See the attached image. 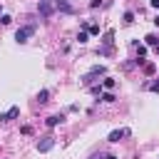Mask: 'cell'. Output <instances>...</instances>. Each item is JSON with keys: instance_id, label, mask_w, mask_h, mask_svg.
<instances>
[{"instance_id": "1", "label": "cell", "mask_w": 159, "mask_h": 159, "mask_svg": "<svg viewBox=\"0 0 159 159\" xmlns=\"http://www.w3.org/2000/svg\"><path fill=\"white\" fill-rule=\"evenodd\" d=\"M35 30H37L35 25H25V27H20V30L15 32V40H17L20 45H22V42H27V40H30V37L35 35Z\"/></svg>"}, {"instance_id": "2", "label": "cell", "mask_w": 159, "mask_h": 159, "mask_svg": "<svg viewBox=\"0 0 159 159\" xmlns=\"http://www.w3.org/2000/svg\"><path fill=\"white\" fill-rule=\"evenodd\" d=\"M37 12H40V17H50V15H55V12H57V10H55V0H40Z\"/></svg>"}, {"instance_id": "3", "label": "cell", "mask_w": 159, "mask_h": 159, "mask_svg": "<svg viewBox=\"0 0 159 159\" xmlns=\"http://www.w3.org/2000/svg\"><path fill=\"white\" fill-rule=\"evenodd\" d=\"M104 72H107V70H104V65H94V67L84 75V84H92V82H94V77H102Z\"/></svg>"}, {"instance_id": "4", "label": "cell", "mask_w": 159, "mask_h": 159, "mask_svg": "<svg viewBox=\"0 0 159 159\" xmlns=\"http://www.w3.org/2000/svg\"><path fill=\"white\" fill-rule=\"evenodd\" d=\"M52 147H55V137H42L37 142V152H50Z\"/></svg>"}, {"instance_id": "5", "label": "cell", "mask_w": 159, "mask_h": 159, "mask_svg": "<svg viewBox=\"0 0 159 159\" xmlns=\"http://www.w3.org/2000/svg\"><path fill=\"white\" fill-rule=\"evenodd\" d=\"M20 117V107H10L5 114H0V122H12V119H17Z\"/></svg>"}, {"instance_id": "6", "label": "cell", "mask_w": 159, "mask_h": 159, "mask_svg": "<svg viewBox=\"0 0 159 159\" xmlns=\"http://www.w3.org/2000/svg\"><path fill=\"white\" fill-rule=\"evenodd\" d=\"M124 137H129V129H112L107 139H109V142L114 144V142H119V139H124Z\"/></svg>"}, {"instance_id": "7", "label": "cell", "mask_w": 159, "mask_h": 159, "mask_svg": "<svg viewBox=\"0 0 159 159\" xmlns=\"http://www.w3.org/2000/svg\"><path fill=\"white\" fill-rule=\"evenodd\" d=\"M65 122V114H52V117H47L45 119V124L47 127H57V124H62Z\"/></svg>"}, {"instance_id": "8", "label": "cell", "mask_w": 159, "mask_h": 159, "mask_svg": "<svg viewBox=\"0 0 159 159\" xmlns=\"http://www.w3.org/2000/svg\"><path fill=\"white\" fill-rule=\"evenodd\" d=\"M55 10H60V12H72V5H70L67 0H55Z\"/></svg>"}, {"instance_id": "9", "label": "cell", "mask_w": 159, "mask_h": 159, "mask_svg": "<svg viewBox=\"0 0 159 159\" xmlns=\"http://www.w3.org/2000/svg\"><path fill=\"white\" fill-rule=\"evenodd\" d=\"M102 42H104V47H112L114 45V30H107L104 37H102Z\"/></svg>"}, {"instance_id": "10", "label": "cell", "mask_w": 159, "mask_h": 159, "mask_svg": "<svg viewBox=\"0 0 159 159\" xmlns=\"http://www.w3.org/2000/svg\"><path fill=\"white\" fill-rule=\"evenodd\" d=\"M99 99H102V102H114L117 97H114V92H112V89H107V92H102V94H99Z\"/></svg>"}, {"instance_id": "11", "label": "cell", "mask_w": 159, "mask_h": 159, "mask_svg": "<svg viewBox=\"0 0 159 159\" xmlns=\"http://www.w3.org/2000/svg\"><path fill=\"white\" fill-rule=\"evenodd\" d=\"M144 55H147V47H144V45H139V47H137V62H139V65L144 62Z\"/></svg>"}, {"instance_id": "12", "label": "cell", "mask_w": 159, "mask_h": 159, "mask_svg": "<svg viewBox=\"0 0 159 159\" xmlns=\"http://www.w3.org/2000/svg\"><path fill=\"white\" fill-rule=\"evenodd\" d=\"M144 40H147V45H152V47H154V45H159V37H157L154 32H152V35H147Z\"/></svg>"}, {"instance_id": "13", "label": "cell", "mask_w": 159, "mask_h": 159, "mask_svg": "<svg viewBox=\"0 0 159 159\" xmlns=\"http://www.w3.org/2000/svg\"><path fill=\"white\" fill-rule=\"evenodd\" d=\"M47 97H50V92H47V89H40V92H37V99H40V104H45V102H47Z\"/></svg>"}, {"instance_id": "14", "label": "cell", "mask_w": 159, "mask_h": 159, "mask_svg": "<svg viewBox=\"0 0 159 159\" xmlns=\"http://www.w3.org/2000/svg\"><path fill=\"white\" fill-rule=\"evenodd\" d=\"M114 84H117V82H114L112 77H107V80L102 82V87H104V89H114Z\"/></svg>"}, {"instance_id": "15", "label": "cell", "mask_w": 159, "mask_h": 159, "mask_svg": "<svg viewBox=\"0 0 159 159\" xmlns=\"http://www.w3.org/2000/svg\"><path fill=\"white\" fill-rule=\"evenodd\" d=\"M89 37H87V30H80V35H77V42L82 45V42H87Z\"/></svg>"}, {"instance_id": "16", "label": "cell", "mask_w": 159, "mask_h": 159, "mask_svg": "<svg viewBox=\"0 0 159 159\" xmlns=\"http://www.w3.org/2000/svg\"><path fill=\"white\" fill-rule=\"evenodd\" d=\"M122 20H124L127 25H132V22H134V12H124V17H122Z\"/></svg>"}, {"instance_id": "17", "label": "cell", "mask_w": 159, "mask_h": 159, "mask_svg": "<svg viewBox=\"0 0 159 159\" xmlns=\"http://www.w3.org/2000/svg\"><path fill=\"white\" fill-rule=\"evenodd\" d=\"M0 22H2V25H10L12 17H10V15H0Z\"/></svg>"}, {"instance_id": "18", "label": "cell", "mask_w": 159, "mask_h": 159, "mask_svg": "<svg viewBox=\"0 0 159 159\" xmlns=\"http://www.w3.org/2000/svg\"><path fill=\"white\" fill-rule=\"evenodd\" d=\"M97 55H112V47H99Z\"/></svg>"}, {"instance_id": "19", "label": "cell", "mask_w": 159, "mask_h": 159, "mask_svg": "<svg viewBox=\"0 0 159 159\" xmlns=\"http://www.w3.org/2000/svg\"><path fill=\"white\" fill-rule=\"evenodd\" d=\"M154 70H157L154 65H144V75H154Z\"/></svg>"}, {"instance_id": "20", "label": "cell", "mask_w": 159, "mask_h": 159, "mask_svg": "<svg viewBox=\"0 0 159 159\" xmlns=\"http://www.w3.org/2000/svg\"><path fill=\"white\" fill-rule=\"evenodd\" d=\"M147 87H149L152 92H159V80H157V82H152V84H147Z\"/></svg>"}, {"instance_id": "21", "label": "cell", "mask_w": 159, "mask_h": 159, "mask_svg": "<svg viewBox=\"0 0 159 159\" xmlns=\"http://www.w3.org/2000/svg\"><path fill=\"white\" fill-rule=\"evenodd\" d=\"M87 30H89V32H92V35H99V27H97V25H89V27H87Z\"/></svg>"}, {"instance_id": "22", "label": "cell", "mask_w": 159, "mask_h": 159, "mask_svg": "<svg viewBox=\"0 0 159 159\" xmlns=\"http://www.w3.org/2000/svg\"><path fill=\"white\" fill-rule=\"evenodd\" d=\"M89 7H99V0H89Z\"/></svg>"}, {"instance_id": "23", "label": "cell", "mask_w": 159, "mask_h": 159, "mask_svg": "<svg viewBox=\"0 0 159 159\" xmlns=\"http://www.w3.org/2000/svg\"><path fill=\"white\" fill-rule=\"evenodd\" d=\"M149 5L152 7H159V0H149Z\"/></svg>"}, {"instance_id": "24", "label": "cell", "mask_w": 159, "mask_h": 159, "mask_svg": "<svg viewBox=\"0 0 159 159\" xmlns=\"http://www.w3.org/2000/svg\"><path fill=\"white\" fill-rule=\"evenodd\" d=\"M154 25H157V27H159V15H157V17H154Z\"/></svg>"}, {"instance_id": "25", "label": "cell", "mask_w": 159, "mask_h": 159, "mask_svg": "<svg viewBox=\"0 0 159 159\" xmlns=\"http://www.w3.org/2000/svg\"><path fill=\"white\" fill-rule=\"evenodd\" d=\"M104 159H117V157H114V154H107V157H104Z\"/></svg>"}, {"instance_id": "26", "label": "cell", "mask_w": 159, "mask_h": 159, "mask_svg": "<svg viewBox=\"0 0 159 159\" xmlns=\"http://www.w3.org/2000/svg\"><path fill=\"white\" fill-rule=\"evenodd\" d=\"M154 52H157V55H159V45H154Z\"/></svg>"}, {"instance_id": "27", "label": "cell", "mask_w": 159, "mask_h": 159, "mask_svg": "<svg viewBox=\"0 0 159 159\" xmlns=\"http://www.w3.org/2000/svg\"><path fill=\"white\" fill-rule=\"evenodd\" d=\"M0 15H2V7H0Z\"/></svg>"}]
</instances>
